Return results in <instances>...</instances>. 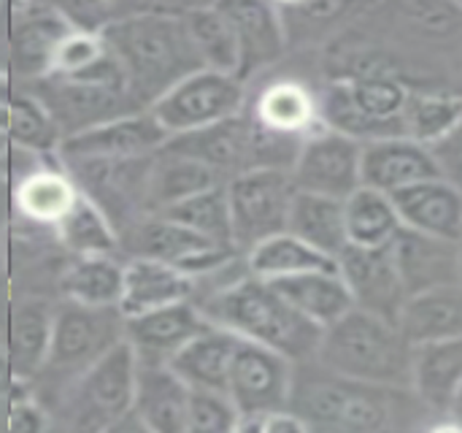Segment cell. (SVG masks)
<instances>
[{
  "label": "cell",
  "mask_w": 462,
  "mask_h": 433,
  "mask_svg": "<svg viewBox=\"0 0 462 433\" xmlns=\"http://www.w3.org/2000/svg\"><path fill=\"white\" fill-rule=\"evenodd\" d=\"M181 14L184 5L146 3L138 14L97 33L125 71L127 89L143 111L181 79L203 71Z\"/></svg>",
  "instance_id": "obj_1"
},
{
  "label": "cell",
  "mask_w": 462,
  "mask_h": 433,
  "mask_svg": "<svg viewBox=\"0 0 462 433\" xmlns=\"http://www.w3.org/2000/svg\"><path fill=\"white\" fill-rule=\"evenodd\" d=\"M200 315L233 336L268 347L292 363H306L317 358L322 328L300 317L271 282L252 277L249 271L222 290L211 293L198 304Z\"/></svg>",
  "instance_id": "obj_2"
},
{
  "label": "cell",
  "mask_w": 462,
  "mask_h": 433,
  "mask_svg": "<svg viewBox=\"0 0 462 433\" xmlns=\"http://www.w3.org/2000/svg\"><path fill=\"white\" fill-rule=\"evenodd\" d=\"M317 366L363 385L411 391L414 344L398 325L352 309L336 325L322 331Z\"/></svg>",
  "instance_id": "obj_3"
},
{
  "label": "cell",
  "mask_w": 462,
  "mask_h": 433,
  "mask_svg": "<svg viewBox=\"0 0 462 433\" xmlns=\"http://www.w3.org/2000/svg\"><path fill=\"white\" fill-rule=\"evenodd\" d=\"M401 391L336 377L319 369L303 385H292L290 409L311 433H384L393 423V399Z\"/></svg>",
  "instance_id": "obj_4"
},
{
  "label": "cell",
  "mask_w": 462,
  "mask_h": 433,
  "mask_svg": "<svg viewBox=\"0 0 462 433\" xmlns=\"http://www.w3.org/2000/svg\"><path fill=\"white\" fill-rule=\"evenodd\" d=\"M154 155L146 157H103V160H60L76 190L89 198L116 236L149 217V176Z\"/></svg>",
  "instance_id": "obj_5"
},
{
  "label": "cell",
  "mask_w": 462,
  "mask_h": 433,
  "mask_svg": "<svg viewBox=\"0 0 462 433\" xmlns=\"http://www.w3.org/2000/svg\"><path fill=\"white\" fill-rule=\"evenodd\" d=\"M230 225H233V247L246 255L265 239L287 233L290 209L298 195V187L290 171L260 168L241 174L225 184Z\"/></svg>",
  "instance_id": "obj_6"
},
{
  "label": "cell",
  "mask_w": 462,
  "mask_h": 433,
  "mask_svg": "<svg viewBox=\"0 0 462 433\" xmlns=\"http://www.w3.org/2000/svg\"><path fill=\"white\" fill-rule=\"evenodd\" d=\"M138 355L127 339L108 347L73 385L70 407L79 433H103L106 426L133 409Z\"/></svg>",
  "instance_id": "obj_7"
},
{
  "label": "cell",
  "mask_w": 462,
  "mask_h": 433,
  "mask_svg": "<svg viewBox=\"0 0 462 433\" xmlns=\"http://www.w3.org/2000/svg\"><path fill=\"white\" fill-rule=\"evenodd\" d=\"M244 100L246 89L236 76L203 68L157 98L149 114L168 136H181L241 114Z\"/></svg>",
  "instance_id": "obj_8"
},
{
  "label": "cell",
  "mask_w": 462,
  "mask_h": 433,
  "mask_svg": "<svg viewBox=\"0 0 462 433\" xmlns=\"http://www.w3.org/2000/svg\"><path fill=\"white\" fill-rule=\"evenodd\" d=\"M30 95L49 111L62 138L143 111L127 89L68 79L57 73L30 81Z\"/></svg>",
  "instance_id": "obj_9"
},
{
  "label": "cell",
  "mask_w": 462,
  "mask_h": 433,
  "mask_svg": "<svg viewBox=\"0 0 462 433\" xmlns=\"http://www.w3.org/2000/svg\"><path fill=\"white\" fill-rule=\"evenodd\" d=\"M295 363L284 355L238 339L227 374V399L238 415L268 418L290 409Z\"/></svg>",
  "instance_id": "obj_10"
},
{
  "label": "cell",
  "mask_w": 462,
  "mask_h": 433,
  "mask_svg": "<svg viewBox=\"0 0 462 433\" xmlns=\"http://www.w3.org/2000/svg\"><path fill=\"white\" fill-rule=\"evenodd\" d=\"M360 163H363V144L344 133L330 130L322 122L319 130H311L303 138L290 176L300 193L346 201L352 193L363 187Z\"/></svg>",
  "instance_id": "obj_11"
},
{
  "label": "cell",
  "mask_w": 462,
  "mask_h": 433,
  "mask_svg": "<svg viewBox=\"0 0 462 433\" xmlns=\"http://www.w3.org/2000/svg\"><path fill=\"white\" fill-rule=\"evenodd\" d=\"M125 236L130 239L133 258L165 263L189 279L208 277V274L225 268L227 263H233L238 258L236 249L219 247V244L192 233L187 228L160 217V214L143 217ZM119 244H122V239H119Z\"/></svg>",
  "instance_id": "obj_12"
},
{
  "label": "cell",
  "mask_w": 462,
  "mask_h": 433,
  "mask_svg": "<svg viewBox=\"0 0 462 433\" xmlns=\"http://www.w3.org/2000/svg\"><path fill=\"white\" fill-rule=\"evenodd\" d=\"M119 339H125V317L119 309H87L68 301L54 312L46 369L81 377Z\"/></svg>",
  "instance_id": "obj_13"
},
{
  "label": "cell",
  "mask_w": 462,
  "mask_h": 433,
  "mask_svg": "<svg viewBox=\"0 0 462 433\" xmlns=\"http://www.w3.org/2000/svg\"><path fill=\"white\" fill-rule=\"evenodd\" d=\"M73 30L70 19L60 5L51 3H14L8 43L11 68L24 81H38L51 73V62L62 38Z\"/></svg>",
  "instance_id": "obj_14"
},
{
  "label": "cell",
  "mask_w": 462,
  "mask_h": 433,
  "mask_svg": "<svg viewBox=\"0 0 462 433\" xmlns=\"http://www.w3.org/2000/svg\"><path fill=\"white\" fill-rule=\"evenodd\" d=\"M336 263H338L341 279L346 282L352 293L355 309L398 325L401 309L406 304V290H403L393 249L390 247H379V249L346 247L336 258Z\"/></svg>",
  "instance_id": "obj_15"
},
{
  "label": "cell",
  "mask_w": 462,
  "mask_h": 433,
  "mask_svg": "<svg viewBox=\"0 0 462 433\" xmlns=\"http://www.w3.org/2000/svg\"><path fill=\"white\" fill-rule=\"evenodd\" d=\"M171 136L149 111L130 114L84 133L62 138L57 160H103V157H146L157 155Z\"/></svg>",
  "instance_id": "obj_16"
},
{
  "label": "cell",
  "mask_w": 462,
  "mask_h": 433,
  "mask_svg": "<svg viewBox=\"0 0 462 433\" xmlns=\"http://www.w3.org/2000/svg\"><path fill=\"white\" fill-rule=\"evenodd\" d=\"M227 16L236 43H238V73L236 79L246 84L260 68L276 62L284 52L287 33L279 5L257 3V0H238V3H217Z\"/></svg>",
  "instance_id": "obj_17"
},
{
  "label": "cell",
  "mask_w": 462,
  "mask_h": 433,
  "mask_svg": "<svg viewBox=\"0 0 462 433\" xmlns=\"http://www.w3.org/2000/svg\"><path fill=\"white\" fill-rule=\"evenodd\" d=\"M360 176H363V187H371L384 195H395L406 187L436 179L441 174L428 146L406 136H395V138H379L363 144Z\"/></svg>",
  "instance_id": "obj_18"
},
{
  "label": "cell",
  "mask_w": 462,
  "mask_h": 433,
  "mask_svg": "<svg viewBox=\"0 0 462 433\" xmlns=\"http://www.w3.org/2000/svg\"><path fill=\"white\" fill-rule=\"evenodd\" d=\"M208 328L211 323L200 315L198 304L181 301L125 320V339L133 344L138 361L168 363L184 344Z\"/></svg>",
  "instance_id": "obj_19"
},
{
  "label": "cell",
  "mask_w": 462,
  "mask_h": 433,
  "mask_svg": "<svg viewBox=\"0 0 462 433\" xmlns=\"http://www.w3.org/2000/svg\"><path fill=\"white\" fill-rule=\"evenodd\" d=\"M401 225L441 241L462 239V187L436 176L390 195Z\"/></svg>",
  "instance_id": "obj_20"
},
{
  "label": "cell",
  "mask_w": 462,
  "mask_h": 433,
  "mask_svg": "<svg viewBox=\"0 0 462 433\" xmlns=\"http://www.w3.org/2000/svg\"><path fill=\"white\" fill-rule=\"evenodd\" d=\"M390 249H393L406 298L420 296L433 287L460 285V260H457L455 241H441V239L401 228Z\"/></svg>",
  "instance_id": "obj_21"
},
{
  "label": "cell",
  "mask_w": 462,
  "mask_h": 433,
  "mask_svg": "<svg viewBox=\"0 0 462 433\" xmlns=\"http://www.w3.org/2000/svg\"><path fill=\"white\" fill-rule=\"evenodd\" d=\"M192 391L168 369V363L138 361L133 412L152 433H187Z\"/></svg>",
  "instance_id": "obj_22"
},
{
  "label": "cell",
  "mask_w": 462,
  "mask_h": 433,
  "mask_svg": "<svg viewBox=\"0 0 462 433\" xmlns=\"http://www.w3.org/2000/svg\"><path fill=\"white\" fill-rule=\"evenodd\" d=\"M54 309L43 298H24L11 309L5 363L11 382H30L46 369L51 350Z\"/></svg>",
  "instance_id": "obj_23"
},
{
  "label": "cell",
  "mask_w": 462,
  "mask_h": 433,
  "mask_svg": "<svg viewBox=\"0 0 462 433\" xmlns=\"http://www.w3.org/2000/svg\"><path fill=\"white\" fill-rule=\"evenodd\" d=\"M192 293L195 279L184 277L181 271L157 260L130 258V263H125V287L116 309L125 320H130L171 304L189 301Z\"/></svg>",
  "instance_id": "obj_24"
},
{
  "label": "cell",
  "mask_w": 462,
  "mask_h": 433,
  "mask_svg": "<svg viewBox=\"0 0 462 433\" xmlns=\"http://www.w3.org/2000/svg\"><path fill=\"white\" fill-rule=\"evenodd\" d=\"M238 347V336L222 328H208L184 344L171 361L168 369L189 388L206 393L227 396V374L233 363V353Z\"/></svg>",
  "instance_id": "obj_25"
},
{
  "label": "cell",
  "mask_w": 462,
  "mask_h": 433,
  "mask_svg": "<svg viewBox=\"0 0 462 433\" xmlns=\"http://www.w3.org/2000/svg\"><path fill=\"white\" fill-rule=\"evenodd\" d=\"M273 290L309 323L317 328H330L336 325L344 315L355 309L352 293L346 282L341 279L338 268L336 271H309L287 279L271 282Z\"/></svg>",
  "instance_id": "obj_26"
},
{
  "label": "cell",
  "mask_w": 462,
  "mask_h": 433,
  "mask_svg": "<svg viewBox=\"0 0 462 433\" xmlns=\"http://www.w3.org/2000/svg\"><path fill=\"white\" fill-rule=\"evenodd\" d=\"M398 331L409 339V344H430L462 336V282L425 290L420 296L406 298Z\"/></svg>",
  "instance_id": "obj_27"
},
{
  "label": "cell",
  "mask_w": 462,
  "mask_h": 433,
  "mask_svg": "<svg viewBox=\"0 0 462 433\" xmlns=\"http://www.w3.org/2000/svg\"><path fill=\"white\" fill-rule=\"evenodd\" d=\"M462 385V336L447 342H430L414 347L411 366V391L420 401L447 415L457 388Z\"/></svg>",
  "instance_id": "obj_28"
},
{
  "label": "cell",
  "mask_w": 462,
  "mask_h": 433,
  "mask_svg": "<svg viewBox=\"0 0 462 433\" xmlns=\"http://www.w3.org/2000/svg\"><path fill=\"white\" fill-rule=\"evenodd\" d=\"M79 190L62 171V165H38L24 174L14 187V206L27 222L54 228L76 203Z\"/></svg>",
  "instance_id": "obj_29"
},
{
  "label": "cell",
  "mask_w": 462,
  "mask_h": 433,
  "mask_svg": "<svg viewBox=\"0 0 462 433\" xmlns=\"http://www.w3.org/2000/svg\"><path fill=\"white\" fill-rule=\"evenodd\" d=\"M287 233H292L295 239L306 241L317 252L336 260L349 247L346 225H344V201L298 190L290 209Z\"/></svg>",
  "instance_id": "obj_30"
},
{
  "label": "cell",
  "mask_w": 462,
  "mask_h": 433,
  "mask_svg": "<svg viewBox=\"0 0 462 433\" xmlns=\"http://www.w3.org/2000/svg\"><path fill=\"white\" fill-rule=\"evenodd\" d=\"M122 287L125 266L116 258H73L60 277L62 296L87 309H116Z\"/></svg>",
  "instance_id": "obj_31"
},
{
  "label": "cell",
  "mask_w": 462,
  "mask_h": 433,
  "mask_svg": "<svg viewBox=\"0 0 462 433\" xmlns=\"http://www.w3.org/2000/svg\"><path fill=\"white\" fill-rule=\"evenodd\" d=\"M252 117L265 130L279 136H295V138H306L314 130V125H322L314 95L298 81L271 84L257 98Z\"/></svg>",
  "instance_id": "obj_32"
},
{
  "label": "cell",
  "mask_w": 462,
  "mask_h": 433,
  "mask_svg": "<svg viewBox=\"0 0 462 433\" xmlns=\"http://www.w3.org/2000/svg\"><path fill=\"white\" fill-rule=\"evenodd\" d=\"M338 263L306 241L295 239L292 233H279L273 239H265L254 249L246 252V271L263 282H276L309 271H336Z\"/></svg>",
  "instance_id": "obj_33"
},
{
  "label": "cell",
  "mask_w": 462,
  "mask_h": 433,
  "mask_svg": "<svg viewBox=\"0 0 462 433\" xmlns=\"http://www.w3.org/2000/svg\"><path fill=\"white\" fill-rule=\"evenodd\" d=\"M344 225L349 247L363 249L390 247L403 228L393 198L371 187H360L344 201Z\"/></svg>",
  "instance_id": "obj_34"
},
{
  "label": "cell",
  "mask_w": 462,
  "mask_h": 433,
  "mask_svg": "<svg viewBox=\"0 0 462 433\" xmlns=\"http://www.w3.org/2000/svg\"><path fill=\"white\" fill-rule=\"evenodd\" d=\"M217 184H225V182L206 165L160 149L154 155L152 176H149V214H157V212H162L189 195L211 190Z\"/></svg>",
  "instance_id": "obj_35"
},
{
  "label": "cell",
  "mask_w": 462,
  "mask_h": 433,
  "mask_svg": "<svg viewBox=\"0 0 462 433\" xmlns=\"http://www.w3.org/2000/svg\"><path fill=\"white\" fill-rule=\"evenodd\" d=\"M181 19L203 68L236 76L238 43L222 8L219 5H184Z\"/></svg>",
  "instance_id": "obj_36"
},
{
  "label": "cell",
  "mask_w": 462,
  "mask_h": 433,
  "mask_svg": "<svg viewBox=\"0 0 462 433\" xmlns=\"http://www.w3.org/2000/svg\"><path fill=\"white\" fill-rule=\"evenodd\" d=\"M54 233L73 258H114L122 247L114 225L81 193L68 214L54 225Z\"/></svg>",
  "instance_id": "obj_37"
},
{
  "label": "cell",
  "mask_w": 462,
  "mask_h": 433,
  "mask_svg": "<svg viewBox=\"0 0 462 433\" xmlns=\"http://www.w3.org/2000/svg\"><path fill=\"white\" fill-rule=\"evenodd\" d=\"M160 217L219 244V247H233V225H230V206H227V190L225 184H217L211 190H203L198 195H189L162 212Z\"/></svg>",
  "instance_id": "obj_38"
},
{
  "label": "cell",
  "mask_w": 462,
  "mask_h": 433,
  "mask_svg": "<svg viewBox=\"0 0 462 433\" xmlns=\"http://www.w3.org/2000/svg\"><path fill=\"white\" fill-rule=\"evenodd\" d=\"M462 119V95L455 92H411L403 114L406 138L433 146Z\"/></svg>",
  "instance_id": "obj_39"
},
{
  "label": "cell",
  "mask_w": 462,
  "mask_h": 433,
  "mask_svg": "<svg viewBox=\"0 0 462 433\" xmlns=\"http://www.w3.org/2000/svg\"><path fill=\"white\" fill-rule=\"evenodd\" d=\"M8 144L16 149H24L35 157H49L57 155L62 144V133L49 117V111L30 95L19 92L11 100V117H8Z\"/></svg>",
  "instance_id": "obj_40"
},
{
  "label": "cell",
  "mask_w": 462,
  "mask_h": 433,
  "mask_svg": "<svg viewBox=\"0 0 462 433\" xmlns=\"http://www.w3.org/2000/svg\"><path fill=\"white\" fill-rule=\"evenodd\" d=\"M103 54H106V43H103L100 35L73 27L62 38V43L57 46L51 73H57V76H79L87 68H92Z\"/></svg>",
  "instance_id": "obj_41"
},
{
  "label": "cell",
  "mask_w": 462,
  "mask_h": 433,
  "mask_svg": "<svg viewBox=\"0 0 462 433\" xmlns=\"http://www.w3.org/2000/svg\"><path fill=\"white\" fill-rule=\"evenodd\" d=\"M238 420L236 407L222 393L192 391L187 433H230Z\"/></svg>",
  "instance_id": "obj_42"
},
{
  "label": "cell",
  "mask_w": 462,
  "mask_h": 433,
  "mask_svg": "<svg viewBox=\"0 0 462 433\" xmlns=\"http://www.w3.org/2000/svg\"><path fill=\"white\" fill-rule=\"evenodd\" d=\"M428 149H430V155H433V160L439 165L441 179L462 187V119L441 141H436Z\"/></svg>",
  "instance_id": "obj_43"
},
{
  "label": "cell",
  "mask_w": 462,
  "mask_h": 433,
  "mask_svg": "<svg viewBox=\"0 0 462 433\" xmlns=\"http://www.w3.org/2000/svg\"><path fill=\"white\" fill-rule=\"evenodd\" d=\"M49 431V418L46 412L27 396L11 401L8 412V433H46Z\"/></svg>",
  "instance_id": "obj_44"
},
{
  "label": "cell",
  "mask_w": 462,
  "mask_h": 433,
  "mask_svg": "<svg viewBox=\"0 0 462 433\" xmlns=\"http://www.w3.org/2000/svg\"><path fill=\"white\" fill-rule=\"evenodd\" d=\"M265 433H311V428L292 412H276L265 418Z\"/></svg>",
  "instance_id": "obj_45"
},
{
  "label": "cell",
  "mask_w": 462,
  "mask_h": 433,
  "mask_svg": "<svg viewBox=\"0 0 462 433\" xmlns=\"http://www.w3.org/2000/svg\"><path fill=\"white\" fill-rule=\"evenodd\" d=\"M103 433H152L149 428H146V423L130 409L127 415H122L119 420H114L111 426H106L103 428Z\"/></svg>",
  "instance_id": "obj_46"
},
{
  "label": "cell",
  "mask_w": 462,
  "mask_h": 433,
  "mask_svg": "<svg viewBox=\"0 0 462 433\" xmlns=\"http://www.w3.org/2000/svg\"><path fill=\"white\" fill-rule=\"evenodd\" d=\"M11 100H14V89L5 73H0V133L8 130V117H11Z\"/></svg>",
  "instance_id": "obj_47"
},
{
  "label": "cell",
  "mask_w": 462,
  "mask_h": 433,
  "mask_svg": "<svg viewBox=\"0 0 462 433\" xmlns=\"http://www.w3.org/2000/svg\"><path fill=\"white\" fill-rule=\"evenodd\" d=\"M230 433H265V418L257 415H238Z\"/></svg>",
  "instance_id": "obj_48"
},
{
  "label": "cell",
  "mask_w": 462,
  "mask_h": 433,
  "mask_svg": "<svg viewBox=\"0 0 462 433\" xmlns=\"http://www.w3.org/2000/svg\"><path fill=\"white\" fill-rule=\"evenodd\" d=\"M447 418H449V423H455L457 428H462V385L457 388V393H455V399H452V404L447 409Z\"/></svg>",
  "instance_id": "obj_49"
},
{
  "label": "cell",
  "mask_w": 462,
  "mask_h": 433,
  "mask_svg": "<svg viewBox=\"0 0 462 433\" xmlns=\"http://www.w3.org/2000/svg\"><path fill=\"white\" fill-rule=\"evenodd\" d=\"M430 433H462V428H457L455 423H449V420H447V423L436 426V428H433V431H430Z\"/></svg>",
  "instance_id": "obj_50"
},
{
  "label": "cell",
  "mask_w": 462,
  "mask_h": 433,
  "mask_svg": "<svg viewBox=\"0 0 462 433\" xmlns=\"http://www.w3.org/2000/svg\"><path fill=\"white\" fill-rule=\"evenodd\" d=\"M11 149V144H8V136L5 133H0V160L5 157V152Z\"/></svg>",
  "instance_id": "obj_51"
},
{
  "label": "cell",
  "mask_w": 462,
  "mask_h": 433,
  "mask_svg": "<svg viewBox=\"0 0 462 433\" xmlns=\"http://www.w3.org/2000/svg\"><path fill=\"white\" fill-rule=\"evenodd\" d=\"M8 374V363H5V358H0V385H3V377ZM11 377V374H8Z\"/></svg>",
  "instance_id": "obj_52"
},
{
  "label": "cell",
  "mask_w": 462,
  "mask_h": 433,
  "mask_svg": "<svg viewBox=\"0 0 462 433\" xmlns=\"http://www.w3.org/2000/svg\"><path fill=\"white\" fill-rule=\"evenodd\" d=\"M457 260H460V282H462V239L457 241Z\"/></svg>",
  "instance_id": "obj_53"
}]
</instances>
